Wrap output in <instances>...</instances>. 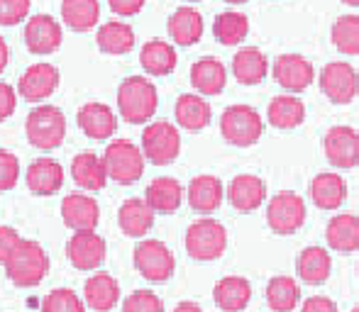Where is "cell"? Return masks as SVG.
<instances>
[{"mask_svg": "<svg viewBox=\"0 0 359 312\" xmlns=\"http://www.w3.org/2000/svg\"><path fill=\"white\" fill-rule=\"evenodd\" d=\"M5 276L20 288H34L39 285L49 274V254L44 246L34 239H20L18 246L10 251V256L3 261Z\"/></svg>", "mask_w": 359, "mask_h": 312, "instance_id": "cell-1", "label": "cell"}, {"mask_svg": "<svg viewBox=\"0 0 359 312\" xmlns=\"http://www.w3.org/2000/svg\"><path fill=\"white\" fill-rule=\"evenodd\" d=\"M159 93L156 85L144 76H130L118 88V110L120 118L130 125H144L154 118Z\"/></svg>", "mask_w": 359, "mask_h": 312, "instance_id": "cell-2", "label": "cell"}, {"mask_svg": "<svg viewBox=\"0 0 359 312\" xmlns=\"http://www.w3.org/2000/svg\"><path fill=\"white\" fill-rule=\"evenodd\" d=\"M25 132H27L32 147L42 149V152H52V149L62 147L64 137H67V118L57 105L42 103L27 115Z\"/></svg>", "mask_w": 359, "mask_h": 312, "instance_id": "cell-3", "label": "cell"}, {"mask_svg": "<svg viewBox=\"0 0 359 312\" xmlns=\"http://www.w3.org/2000/svg\"><path fill=\"white\" fill-rule=\"evenodd\" d=\"M220 132L232 147H252L264 134V118L252 105H230L220 118Z\"/></svg>", "mask_w": 359, "mask_h": 312, "instance_id": "cell-4", "label": "cell"}, {"mask_svg": "<svg viewBox=\"0 0 359 312\" xmlns=\"http://www.w3.org/2000/svg\"><path fill=\"white\" fill-rule=\"evenodd\" d=\"M108 178L118 180L120 185H130L142 178L144 173V154L130 139H113L103 154Z\"/></svg>", "mask_w": 359, "mask_h": 312, "instance_id": "cell-5", "label": "cell"}, {"mask_svg": "<svg viewBox=\"0 0 359 312\" xmlns=\"http://www.w3.org/2000/svg\"><path fill=\"white\" fill-rule=\"evenodd\" d=\"M227 249V229L213 218H201L186 229V251L196 261H215Z\"/></svg>", "mask_w": 359, "mask_h": 312, "instance_id": "cell-6", "label": "cell"}, {"mask_svg": "<svg viewBox=\"0 0 359 312\" xmlns=\"http://www.w3.org/2000/svg\"><path fill=\"white\" fill-rule=\"evenodd\" d=\"M135 269L140 271V276L151 283H164L174 276L176 271V259L174 251L159 239H142L133 251Z\"/></svg>", "mask_w": 359, "mask_h": 312, "instance_id": "cell-7", "label": "cell"}, {"mask_svg": "<svg viewBox=\"0 0 359 312\" xmlns=\"http://www.w3.org/2000/svg\"><path fill=\"white\" fill-rule=\"evenodd\" d=\"M306 200L298 193H293V190H281L269 200L266 222H269L271 232L288 236L296 234L306 225Z\"/></svg>", "mask_w": 359, "mask_h": 312, "instance_id": "cell-8", "label": "cell"}, {"mask_svg": "<svg viewBox=\"0 0 359 312\" xmlns=\"http://www.w3.org/2000/svg\"><path fill=\"white\" fill-rule=\"evenodd\" d=\"M142 154L156 166H166L181 154V134L171 122H149L142 132Z\"/></svg>", "mask_w": 359, "mask_h": 312, "instance_id": "cell-9", "label": "cell"}, {"mask_svg": "<svg viewBox=\"0 0 359 312\" xmlns=\"http://www.w3.org/2000/svg\"><path fill=\"white\" fill-rule=\"evenodd\" d=\"M320 90L335 105H350L359 95V71L347 62H330L323 66Z\"/></svg>", "mask_w": 359, "mask_h": 312, "instance_id": "cell-10", "label": "cell"}, {"mask_svg": "<svg viewBox=\"0 0 359 312\" xmlns=\"http://www.w3.org/2000/svg\"><path fill=\"white\" fill-rule=\"evenodd\" d=\"M67 256L74 269L98 271L105 264V256H108V241L95 232V229L74 232L72 239L67 241Z\"/></svg>", "mask_w": 359, "mask_h": 312, "instance_id": "cell-11", "label": "cell"}, {"mask_svg": "<svg viewBox=\"0 0 359 312\" xmlns=\"http://www.w3.org/2000/svg\"><path fill=\"white\" fill-rule=\"evenodd\" d=\"M325 156L337 169H355L359 166V132L350 125H335L327 129L325 139Z\"/></svg>", "mask_w": 359, "mask_h": 312, "instance_id": "cell-12", "label": "cell"}, {"mask_svg": "<svg viewBox=\"0 0 359 312\" xmlns=\"http://www.w3.org/2000/svg\"><path fill=\"white\" fill-rule=\"evenodd\" d=\"M59 69L54 64H47V62H39V64H32L27 71L22 73L18 83V93L22 95L27 103H42L47 100L54 90L59 88Z\"/></svg>", "mask_w": 359, "mask_h": 312, "instance_id": "cell-13", "label": "cell"}, {"mask_svg": "<svg viewBox=\"0 0 359 312\" xmlns=\"http://www.w3.org/2000/svg\"><path fill=\"white\" fill-rule=\"evenodd\" d=\"M62 24L52 17V15H34L25 24V44L32 54L37 57H47L54 54L62 47Z\"/></svg>", "mask_w": 359, "mask_h": 312, "instance_id": "cell-14", "label": "cell"}, {"mask_svg": "<svg viewBox=\"0 0 359 312\" xmlns=\"http://www.w3.org/2000/svg\"><path fill=\"white\" fill-rule=\"evenodd\" d=\"M271 73H274L276 83L281 88H286L288 93H301V90H306L316 80V69L301 54H281L274 62Z\"/></svg>", "mask_w": 359, "mask_h": 312, "instance_id": "cell-15", "label": "cell"}, {"mask_svg": "<svg viewBox=\"0 0 359 312\" xmlns=\"http://www.w3.org/2000/svg\"><path fill=\"white\" fill-rule=\"evenodd\" d=\"M62 220L72 232L95 229L100 222V205L95 203L93 195L72 193L62 203Z\"/></svg>", "mask_w": 359, "mask_h": 312, "instance_id": "cell-16", "label": "cell"}, {"mask_svg": "<svg viewBox=\"0 0 359 312\" xmlns=\"http://www.w3.org/2000/svg\"><path fill=\"white\" fill-rule=\"evenodd\" d=\"M227 198H230L232 208L240 213H255L266 200V183L255 173H240L230 180Z\"/></svg>", "mask_w": 359, "mask_h": 312, "instance_id": "cell-17", "label": "cell"}, {"mask_svg": "<svg viewBox=\"0 0 359 312\" xmlns=\"http://www.w3.org/2000/svg\"><path fill=\"white\" fill-rule=\"evenodd\" d=\"M25 180H27V188L32 190L34 195H42V198H49V195L59 193L64 185V166L54 159H34L32 164L27 166V173H25Z\"/></svg>", "mask_w": 359, "mask_h": 312, "instance_id": "cell-18", "label": "cell"}, {"mask_svg": "<svg viewBox=\"0 0 359 312\" xmlns=\"http://www.w3.org/2000/svg\"><path fill=\"white\" fill-rule=\"evenodd\" d=\"M186 198H189V205L196 210V213L210 215L222 205V198H225V185H222V180L217 178V176L201 173L189 183Z\"/></svg>", "mask_w": 359, "mask_h": 312, "instance_id": "cell-19", "label": "cell"}, {"mask_svg": "<svg viewBox=\"0 0 359 312\" xmlns=\"http://www.w3.org/2000/svg\"><path fill=\"white\" fill-rule=\"evenodd\" d=\"M79 127L90 139H110L118 129V118L105 103H86L79 110Z\"/></svg>", "mask_w": 359, "mask_h": 312, "instance_id": "cell-20", "label": "cell"}, {"mask_svg": "<svg viewBox=\"0 0 359 312\" xmlns=\"http://www.w3.org/2000/svg\"><path fill=\"white\" fill-rule=\"evenodd\" d=\"M186 193L184 185L176 178H169V176H161V178H154L144 190V200L154 215H171L181 208Z\"/></svg>", "mask_w": 359, "mask_h": 312, "instance_id": "cell-21", "label": "cell"}, {"mask_svg": "<svg viewBox=\"0 0 359 312\" xmlns=\"http://www.w3.org/2000/svg\"><path fill=\"white\" fill-rule=\"evenodd\" d=\"M72 176H74V183L79 185L81 190H88V193H95V190L105 188V183L110 180L108 171H105L103 156H98L95 152L76 154L72 161Z\"/></svg>", "mask_w": 359, "mask_h": 312, "instance_id": "cell-22", "label": "cell"}, {"mask_svg": "<svg viewBox=\"0 0 359 312\" xmlns=\"http://www.w3.org/2000/svg\"><path fill=\"white\" fill-rule=\"evenodd\" d=\"M83 303L95 312H110L120 303V283L110 274H93L83 285Z\"/></svg>", "mask_w": 359, "mask_h": 312, "instance_id": "cell-23", "label": "cell"}, {"mask_svg": "<svg viewBox=\"0 0 359 312\" xmlns=\"http://www.w3.org/2000/svg\"><path fill=\"white\" fill-rule=\"evenodd\" d=\"M118 225L125 236L142 239L154 227V210L147 205L144 198H130L120 205L118 210Z\"/></svg>", "mask_w": 359, "mask_h": 312, "instance_id": "cell-24", "label": "cell"}, {"mask_svg": "<svg viewBox=\"0 0 359 312\" xmlns=\"http://www.w3.org/2000/svg\"><path fill=\"white\" fill-rule=\"evenodd\" d=\"M176 122L181 125L189 132H201L210 125V118H213V110H210V103L198 93H184L176 100Z\"/></svg>", "mask_w": 359, "mask_h": 312, "instance_id": "cell-25", "label": "cell"}, {"mask_svg": "<svg viewBox=\"0 0 359 312\" xmlns=\"http://www.w3.org/2000/svg\"><path fill=\"white\" fill-rule=\"evenodd\" d=\"M166 29H169V37L174 39L179 47H191V44H196L203 37V29H205L203 15L196 8H191V5H184V8L174 10Z\"/></svg>", "mask_w": 359, "mask_h": 312, "instance_id": "cell-26", "label": "cell"}, {"mask_svg": "<svg viewBox=\"0 0 359 312\" xmlns=\"http://www.w3.org/2000/svg\"><path fill=\"white\" fill-rule=\"evenodd\" d=\"M332 271V256L323 246H306L296 259V274L303 283L320 285L330 278Z\"/></svg>", "mask_w": 359, "mask_h": 312, "instance_id": "cell-27", "label": "cell"}, {"mask_svg": "<svg viewBox=\"0 0 359 312\" xmlns=\"http://www.w3.org/2000/svg\"><path fill=\"white\" fill-rule=\"evenodd\" d=\"M213 300L222 312H242L252 300V285L242 276H225L215 283Z\"/></svg>", "mask_w": 359, "mask_h": 312, "instance_id": "cell-28", "label": "cell"}, {"mask_svg": "<svg viewBox=\"0 0 359 312\" xmlns=\"http://www.w3.org/2000/svg\"><path fill=\"white\" fill-rule=\"evenodd\" d=\"M227 83V69L222 62L213 57L198 59L191 66V85L198 90V95H220Z\"/></svg>", "mask_w": 359, "mask_h": 312, "instance_id": "cell-29", "label": "cell"}, {"mask_svg": "<svg viewBox=\"0 0 359 312\" xmlns=\"http://www.w3.org/2000/svg\"><path fill=\"white\" fill-rule=\"evenodd\" d=\"M269 73V62L257 47H245L232 57V76L242 85H257Z\"/></svg>", "mask_w": 359, "mask_h": 312, "instance_id": "cell-30", "label": "cell"}, {"mask_svg": "<svg viewBox=\"0 0 359 312\" xmlns=\"http://www.w3.org/2000/svg\"><path fill=\"white\" fill-rule=\"evenodd\" d=\"M95 44L103 54H113V57L130 54L135 49V29L123 20H110V22L100 24Z\"/></svg>", "mask_w": 359, "mask_h": 312, "instance_id": "cell-31", "label": "cell"}, {"mask_svg": "<svg viewBox=\"0 0 359 312\" xmlns=\"http://www.w3.org/2000/svg\"><path fill=\"white\" fill-rule=\"evenodd\" d=\"M327 246L340 254L359 251V218L357 215H335L325 229Z\"/></svg>", "mask_w": 359, "mask_h": 312, "instance_id": "cell-32", "label": "cell"}, {"mask_svg": "<svg viewBox=\"0 0 359 312\" xmlns=\"http://www.w3.org/2000/svg\"><path fill=\"white\" fill-rule=\"evenodd\" d=\"M311 198L320 210L342 208L347 198V183L340 173H318L311 183Z\"/></svg>", "mask_w": 359, "mask_h": 312, "instance_id": "cell-33", "label": "cell"}, {"mask_svg": "<svg viewBox=\"0 0 359 312\" xmlns=\"http://www.w3.org/2000/svg\"><path fill=\"white\" fill-rule=\"evenodd\" d=\"M176 49L164 39H149L140 52V64L149 76H169L176 69Z\"/></svg>", "mask_w": 359, "mask_h": 312, "instance_id": "cell-34", "label": "cell"}, {"mask_svg": "<svg viewBox=\"0 0 359 312\" xmlns=\"http://www.w3.org/2000/svg\"><path fill=\"white\" fill-rule=\"evenodd\" d=\"M306 120V105L293 93L276 95L266 110V122L276 129H296Z\"/></svg>", "mask_w": 359, "mask_h": 312, "instance_id": "cell-35", "label": "cell"}, {"mask_svg": "<svg viewBox=\"0 0 359 312\" xmlns=\"http://www.w3.org/2000/svg\"><path fill=\"white\" fill-rule=\"evenodd\" d=\"M62 20L76 32H88L98 24V0H62Z\"/></svg>", "mask_w": 359, "mask_h": 312, "instance_id": "cell-36", "label": "cell"}, {"mask_svg": "<svg viewBox=\"0 0 359 312\" xmlns=\"http://www.w3.org/2000/svg\"><path fill=\"white\" fill-rule=\"evenodd\" d=\"M266 303L274 312H291L301 303V288L291 276H274L266 285Z\"/></svg>", "mask_w": 359, "mask_h": 312, "instance_id": "cell-37", "label": "cell"}, {"mask_svg": "<svg viewBox=\"0 0 359 312\" xmlns=\"http://www.w3.org/2000/svg\"><path fill=\"white\" fill-rule=\"evenodd\" d=\"M213 34L220 44L232 47V44H240L242 39H247L250 34V20L245 13H237V10H227L220 13L213 22Z\"/></svg>", "mask_w": 359, "mask_h": 312, "instance_id": "cell-38", "label": "cell"}, {"mask_svg": "<svg viewBox=\"0 0 359 312\" xmlns=\"http://www.w3.org/2000/svg\"><path fill=\"white\" fill-rule=\"evenodd\" d=\"M332 44L347 57H359V15H342L332 24Z\"/></svg>", "mask_w": 359, "mask_h": 312, "instance_id": "cell-39", "label": "cell"}, {"mask_svg": "<svg viewBox=\"0 0 359 312\" xmlns=\"http://www.w3.org/2000/svg\"><path fill=\"white\" fill-rule=\"evenodd\" d=\"M42 312H86V303L72 288H54L44 295Z\"/></svg>", "mask_w": 359, "mask_h": 312, "instance_id": "cell-40", "label": "cell"}, {"mask_svg": "<svg viewBox=\"0 0 359 312\" xmlns=\"http://www.w3.org/2000/svg\"><path fill=\"white\" fill-rule=\"evenodd\" d=\"M123 312H164V300L151 290H135L123 300Z\"/></svg>", "mask_w": 359, "mask_h": 312, "instance_id": "cell-41", "label": "cell"}, {"mask_svg": "<svg viewBox=\"0 0 359 312\" xmlns=\"http://www.w3.org/2000/svg\"><path fill=\"white\" fill-rule=\"evenodd\" d=\"M20 180V161L8 149H0V190H13Z\"/></svg>", "mask_w": 359, "mask_h": 312, "instance_id": "cell-42", "label": "cell"}, {"mask_svg": "<svg viewBox=\"0 0 359 312\" xmlns=\"http://www.w3.org/2000/svg\"><path fill=\"white\" fill-rule=\"evenodd\" d=\"M29 13V0H0V24L13 27L20 24Z\"/></svg>", "mask_w": 359, "mask_h": 312, "instance_id": "cell-43", "label": "cell"}, {"mask_svg": "<svg viewBox=\"0 0 359 312\" xmlns=\"http://www.w3.org/2000/svg\"><path fill=\"white\" fill-rule=\"evenodd\" d=\"M15 108H18V93L10 83L0 80V122H5L15 113Z\"/></svg>", "mask_w": 359, "mask_h": 312, "instance_id": "cell-44", "label": "cell"}, {"mask_svg": "<svg viewBox=\"0 0 359 312\" xmlns=\"http://www.w3.org/2000/svg\"><path fill=\"white\" fill-rule=\"evenodd\" d=\"M22 239L20 232L15 227H8V225H0V264L10 256V251L18 246V241Z\"/></svg>", "mask_w": 359, "mask_h": 312, "instance_id": "cell-45", "label": "cell"}, {"mask_svg": "<svg viewBox=\"0 0 359 312\" xmlns=\"http://www.w3.org/2000/svg\"><path fill=\"white\" fill-rule=\"evenodd\" d=\"M108 5L120 17H135L144 8V0H108Z\"/></svg>", "mask_w": 359, "mask_h": 312, "instance_id": "cell-46", "label": "cell"}, {"mask_svg": "<svg viewBox=\"0 0 359 312\" xmlns=\"http://www.w3.org/2000/svg\"><path fill=\"white\" fill-rule=\"evenodd\" d=\"M301 312H340L335 305V300L325 298V295H313L301 305Z\"/></svg>", "mask_w": 359, "mask_h": 312, "instance_id": "cell-47", "label": "cell"}, {"mask_svg": "<svg viewBox=\"0 0 359 312\" xmlns=\"http://www.w3.org/2000/svg\"><path fill=\"white\" fill-rule=\"evenodd\" d=\"M8 62H10V49H8V44H5V39L0 37V73L5 71Z\"/></svg>", "mask_w": 359, "mask_h": 312, "instance_id": "cell-48", "label": "cell"}, {"mask_svg": "<svg viewBox=\"0 0 359 312\" xmlns=\"http://www.w3.org/2000/svg\"><path fill=\"white\" fill-rule=\"evenodd\" d=\"M174 312H203V310H201V305L194 303V300H184V303L176 305Z\"/></svg>", "mask_w": 359, "mask_h": 312, "instance_id": "cell-49", "label": "cell"}, {"mask_svg": "<svg viewBox=\"0 0 359 312\" xmlns=\"http://www.w3.org/2000/svg\"><path fill=\"white\" fill-rule=\"evenodd\" d=\"M342 3H347V5H352V8H359V0H342Z\"/></svg>", "mask_w": 359, "mask_h": 312, "instance_id": "cell-50", "label": "cell"}, {"mask_svg": "<svg viewBox=\"0 0 359 312\" xmlns=\"http://www.w3.org/2000/svg\"><path fill=\"white\" fill-rule=\"evenodd\" d=\"M225 3H232V5H245L247 0H225Z\"/></svg>", "mask_w": 359, "mask_h": 312, "instance_id": "cell-51", "label": "cell"}, {"mask_svg": "<svg viewBox=\"0 0 359 312\" xmlns=\"http://www.w3.org/2000/svg\"><path fill=\"white\" fill-rule=\"evenodd\" d=\"M352 312H359V305H355V310H352Z\"/></svg>", "mask_w": 359, "mask_h": 312, "instance_id": "cell-52", "label": "cell"}, {"mask_svg": "<svg viewBox=\"0 0 359 312\" xmlns=\"http://www.w3.org/2000/svg\"><path fill=\"white\" fill-rule=\"evenodd\" d=\"M189 3H198V0H189Z\"/></svg>", "mask_w": 359, "mask_h": 312, "instance_id": "cell-53", "label": "cell"}]
</instances>
